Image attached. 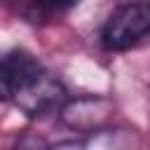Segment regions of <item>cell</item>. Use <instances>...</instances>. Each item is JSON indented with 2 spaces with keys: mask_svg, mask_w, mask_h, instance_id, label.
Returning a JSON list of instances; mask_svg holds the SVG:
<instances>
[{
  "mask_svg": "<svg viewBox=\"0 0 150 150\" xmlns=\"http://www.w3.org/2000/svg\"><path fill=\"white\" fill-rule=\"evenodd\" d=\"M0 101H9L30 117L59 110L66 101L63 84L26 52L0 54Z\"/></svg>",
  "mask_w": 150,
  "mask_h": 150,
  "instance_id": "6da1fadb",
  "label": "cell"
},
{
  "mask_svg": "<svg viewBox=\"0 0 150 150\" xmlns=\"http://www.w3.org/2000/svg\"><path fill=\"white\" fill-rule=\"evenodd\" d=\"M101 47L105 52H129L150 40V0H129L117 5L101 26Z\"/></svg>",
  "mask_w": 150,
  "mask_h": 150,
  "instance_id": "7a4b0ae2",
  "label": "cell"
},
{
  "mask_svg": "<svg viewBox=\"0 0 150 150\" xmlns=\"http://www.w3.org/2000/svg\"><path fill=\"white\" fill-rule=\"evenodd\" d=\"M80 0H30V7L42 19H54L68 14L73 7H77Z\"/></svg>",
  "mask_w": 150,
  "mask_h": 150,
  "instance_id": "3957f363",
  "label": "cell"
},
{
  "mask_svg": "<svg viewBox=\"0 0 150 150\" xmlns=\"http://www.w3.org/2000/svg\"><path fill=\"white\" fill-rule=\"evenodd\" d=\"M12 150H45V145H42V141L35 138V136H23Z\"/></svg>",
  "mask_w": 150,
  "mask_h": 150,
  "instance_id": "277c9868",
  "label": "cell"
},
{
  "mask_svg": "<svg viewBox=\"0 0 150 150\" xmlns=\"http://www.w3.org/2000/svg\"><path fill=\"white\" fill-rule=\"evenodd\" d=\"M47 150H84V148H82V143H77V141H63V143H59V145H54V148H47Z\"/></svg>",
  "mask_w": 150,
  "mask_h": 150,
  "instance_id": "5b68a950",
  "label": "cell"
}]
</instances>
